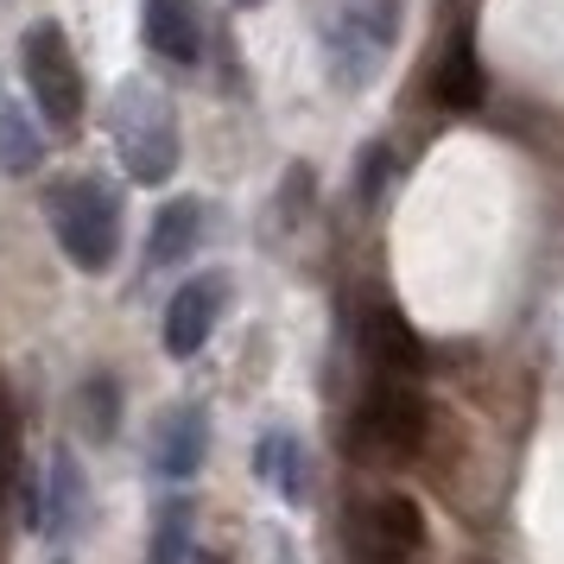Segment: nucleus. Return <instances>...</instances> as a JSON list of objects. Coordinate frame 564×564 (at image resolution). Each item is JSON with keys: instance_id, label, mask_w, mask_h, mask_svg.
Listing matches in <instances>:
<instances>
[{"instance_id": "obj_16", "label": "nucleus", "mask_w": 564, "mask_h": 564, "mask_svg": "<svg viewBox=\"0 0 564 564\" xmlns=\"http://www.w3.org/2000/svg\"><path fill=\"white\" fill-rule=\"evenodd\" d=\"M191 558V501H165L153 513V539H147V564H184Z\"/></svg>"}, {"instance_id": "obj_9", "label": "nucleus", "mask_w": 564, "mask_h": 564, "mask_svg": "<svg viewBox=\"0 0 564 564\" xmlns=\"http://www.w3.org/2000/svg\"><path fill=\"white\" fill-rule=\"evenodd\" d=\"M361 545L375 564H406L419 545H425V513L412 495H381L368 520H361Z\"/></svg>"}, {"instance_id": "obj_1", "label": "nucleus", "mask_w": 564, "mask_h": 564, "mask_svg": "<svg viewBox=\"0 0 564 564\" xmlns=\"http://www.w3.org/2000/svg\"><path fill=\"white\" fill-rule=\"evenodd\" d=\"M108 133H115V153L128 165L133 184H165L178 172L184 140H178V108L172 96L147 77H128L108 96Z\"/></svg>"}, {"instance_id": "obj_4", "label": "nucleus", "mask_w": 564, "mask_h": 564, "mask_svg": "<svg viewBox=\"0 0 564 564\" xmlns=\"http://www.w3.org/2000/svg\"><path fill=\"white\" fill-rule=\"evenodd\" d=\"M20 57H26L32 108H39V115H45L57 133H70V128L83 121L89 96H83V70H77V52H70L64 26H57V20H39V26H26V45H20Z\"/></svg>"}, {"instance_id": "obj_19", "label": "nucleus", "mask_w": 564, "mask_h": 564, "mask_svg": "<svg viewBox=\"0 0 564 564\" xmlns=\"http://www.w3.org/2000/svg\"><path fill=\"white\" fill-rule=\"evenodd\" d=\"M280 564H299V558H292V545H285V539H280Z\"/></svg>"}, {"instance_id": "obj_18", "label": "nucleus", "mask_w": 564, "mask_h": 564, "mask_svg": "<svg viewBox=\"0 0 564 564\" xmlns=\"http://www.w3.org/2000/svg\"><path fill=\"white\" fill-rule=\"evenodd\" d=\"M387 172H393V147H387V140H368V147H361V204L381 197Z\"/></svg>"}, {"instance_id": "obj_8", "label": "nucleus", "mask_w": 564, "mask_h": 564, "mask_svg": "<svg viewBox=\"0 0 564 564\" xmlns=\"http://www.w3.org/2000/svg\"><path fill=\"white\" fill-rule=\"evenodd\" d=\"M361 356L375 361L381 375H406V381L425 375V343L400 317V305H368V317H361Z\"/></svg>"}, {"instance_id": "obj_20", "label": "nucleus", "mask_w": 564, "mask_h": 564, "mask_svg": "<svg viewBox=\"0 0 564 564\" xmlns=\"http://www.w3.org/2000/svg\"><path fill=\"white\" fill-rule=\"evenodd\" d=\"M197 564H223V558H216V552H197Z\"/></svg>"}, {"instance_id": "obj_21", "label": "nucleus", "mask_w": 564, "mask_h": 564, "mask_svg": "<svg viewBox=\"0 0 564 564\" xmlns=\"http://www.w3.org/2000/svg\"><path fill=\"white\" fill-rule=\"evenodd\" d=\"M235 7H254V0H235Z\"/></svg>"}, {"instance_id": "obj_17", "label": "nucleus", "mask_w": 564, "mask_h": 564, "mask_svg": "<svg viewBox=\"0 0 564 564\" xmlns=\"http://www.w3.org/2000/svg\"><path fill=\"white\" fill-rule=\"evenodd\" d=\"M115 412H121V387L108 381V375H96V381L83 387V425L96 437H115V425H121Z\"/></svg>"}, {"instance_id": "obj_13", "label": "nucleus", "mask_w": 564, "mask_h": 564, "mask_svg": "<svg viewBox=\"0 0 564 564\" xmlns=\"http://www.w3.org/2000/svg\"><path fill=\"white\" fill-rule=\"evenodd\" d=\"M197 235H204V204H197V197H172V204L153 216L147 267H178L184 254H197Z\"/></svg>"}, {"instance_id": "obj_12", "label": "nucleus", "mask_w": 564, "mask_h": 564, "mask_svg": "<svg viewBox=\"0 0 564 564\" xmlns=\"http://www.w3.org/2000/svg\"><path fill=\"white\" fill-rule=\"evenodd\" d=\"M432 102L451 108V115L482 108V64H476V39H469V26H457V39H451V45H444V57H437Z\"/></svg>"}, {"instance_id": "obj_15", "label": "nucleus", "mask_w": 564, "mask_h": 564, "mask_svg": "<svg viewBox=\"0 0 564 564\" xmlns=\"http://www.w3.org/2000/svg\"><path fill=\"white\" fill-rule=\"evenodd\" d=\"M260 476L280 488V501H305L311 495V463H305V451H299V437L292 432H273V437H260Z\"/></svg>"}, {"instance_id": "obj_3", "label": "nucleus", "mask_w": 564, "mask_h": 564, "mask_svg": "<svg viewBox=\"0 0 564 564\" xmlns=\"http://www.w3.org/2000/svg\"><path fill=\"white\" fill-rule=\"evenodd\" d=\"M52 229L64 241V254L77 260L83 273H108L115 254H121V197H115V184L102 178H64L52 184Z\"/></svg>"}, {"instance_id": "obj_7", "label": "nucleus", "mask_w": 564, "mask_h": 564, "mask_svg": "<svg viewBox=\"0 0 564 564\" xmlns=\"http://www.w3.org/2000/svg\"><path fill=\"white\" fill-rule=\"evenodd\" d=\"M140 32L165 64H197L204 57V0H147L140 7Z\"/></svg>"}, {"instance_id": "obj_10", "label": "nucleus", "mask_w": 564, "mask_h": 564, "mask_svg": "<svg viewBox=\"0 0 564 564\" xmlns=\"http://www.w3.org/2000/svg\"><path fill=\"white\" fill-rule=\"evenodd\" d=\"M209 457V412L204 406H172L159 419V437H153V469L165 482H184V476H197Z\"/></svg>"}, {"instance_id": "obj_5", "label": "nucleus", "mask_w": 564, "mask_h": 564, "mask_svg": "<svg viewBox=\"0 0 564 564\" xmlns=\"http://www.w3.org/2000/svg\"><path fill=\"white\" fill-rule=\"evenodd\" d=\"M425 432H432V412L419 400V387L406 375H381V381L361 393V419L356 437L361 451H375L381 463H406L425 451Z\"/></svg>"}, {"instance_id": "obj_2", "label": "nucleus", "mask_w": 564, "mask_h": 564, "mask_svg": "<svg viewBox=\"0 0 564 564\" xmlns=\"http://www.w3.org/2000/svg\"><path fill=\"white\" fill-rule=\"evenodd\" d=\"M400 13L406 0H336L330 26H324V57H330V83L336 89H368L393 57L400 39Z\"/></svg>"}, {"instance_id": "obj_14", "label": "nucleus", "mask_w": 564, "mask_h": 564, "mask_svg": "<svg viewBox=\"0 0 564 564\" xmlns=\"http://www.w3.org/2000/svg\"><path fill=\"white\" fill-rule=\"evenodd\" d=\"M45 165V133L20 102H0V172L7 178H26Z\"/></svg>"}, {"instance_id": "obj_6", "label": "nucleus", "mask_w": 564, "mask_h": 564, "mask_svg": "<svg viewBox=\"0 0 564 564\" xmlns=\"http://www.w3.org/2000/svg\"><path fill=\"white\" fill-rule=\"evenodd\" d=\"M223 311H229V280L223 273H197L191 285H178V299L165 305V349L178 361H191L216 336Z\"/></svg>"}, {"instance_id": "obj_11", "label": "nucleus", "mask_w": 564, "mask_h": 564, "mask_svg": "<svg viewBox=\"0 0 564 564\" xmlns=\"http://www.w3.org/2000/svg\"><path fill=\"white\" fill-rule=\"evenodd\" d=\"M45 520H39V533L45 539H70L83 527V469H77V451L70 444H52V457H45Z\"/></svg>"}]
</instances>
